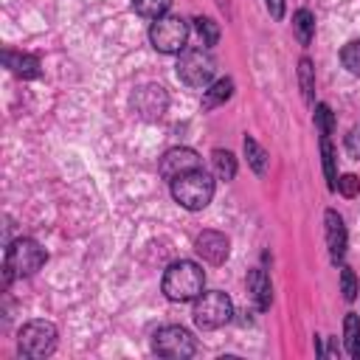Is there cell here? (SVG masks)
<instances>
[{"label":"cell","instance_id":"obj_17","mask_svg":"<svg viewBox=\"0 0 360 360\" xmlns=\"http://www.w3.org/2000/svg\"><path fill=\"white\" fill-rule=\"evenodd\" d=\"M292 28H295V34H298V42H301V45H309L312 31H315V20H312V14H309L307 8H298V11L292 14Z\"/></svg>","mask_w":360,"mask_h":360},{"label":"cell","instance_id":"obj_15","mask_svg":"<svg viewBox=\"0 0 360 360\" xmlns=\"http://www.w3.org/2000/svg\"><path fill=\"white\" fill-rule=\"evenodd\" d=\"M343 343H346V352L354 360H360V318L354 312H349L343 321Z\"/></svg>","mask_w":360,"mask_h":360},{"label":"cell","instance_id":"obj_19","mask_svg":"<svg viewBox=\"0 0 360 360\" xmlns=\"http://www.w3.org/2000/svg\"><path fill=\"white\" fill-rule=\"evenodd\" d=\"M194 31H197L202 48H211V45H217V39H219V28H217V22L208 20V17H197V20H194Z\"/></svg>","mask_w":360,"mask_h":360},{"label":"cell","instance_id":"obj_21","mask_svg":"<svg viewBox=\"0 0 360 360\" xmlns=\"http://www.w3.org/2000/svg\"><path fill=\"white\" fill-rule=\"evenodd\" d=\"M340 62H343V68H346L349 73H357V76H360V39H352V42L343 45Z\"/></svg>","mask_w":360,"mask_h":360},{"label":"cell","instance_id":"obj_4","mask_svg":"<svg viewBox=\"0 0 360 360\" xmlns=\"http://www.w3.org/2000/svg\"><path fill=\"white\" fill-rule=\"evenodd\" d=\"M188 39V22L174 14H163L149 25V42L160 53H180Z\"/></svg>","mask_w":360,"mask_h":360},{"label":"cell","instance_id":"obj_25","mask_svg":"<svg viewBox=\"0 0 360 360\" xmlns=\"http://www.w3.org/2000/svg\"><path fill=\"white\" fill-rule=\"evenodd\" d=\"M346 149H349V155H352V158H357V160H360V127H354V129L346 135Z\"/></svg>","mask_w":360,"mask_h":360},{"label":"cell","instance_id":"obj_22","mask_svg":"<svg viewBox=\"0 0 360 360\" xmlns=\"http://www.w3.org/2000/svg\"><path fill=\"white\" fill-rule=\"evenodd\" d=\"M298 73H301V87H304V98L312 104V65H309V59L304 56L301 59V68H298Z\"/></svg>","mask_w":360,"mask_h":360},{"label":"cell","instance_id":"obj_13","mask_svg":"<svg viewBox=\"0 0 360 360\" xmlns=\"http://www.w3.org/2000/svg\"><path fill=\"white\" fill-rule=\"evenodd\" d=\"M3 62L11 73L22 76V79H37L39 76V59L31 56V53H14V51H6L3 53Z\"/></svg>","mask_w":360,"mask_h":360},{"label":"cell","instance_id":"obj_5","mask_svg":"<svg viewBox=\"0 0 360 360\" xmlns=\"http://www.w3.org/2000/svg\"><path fill=\"white\" fill-rule=\"evenodd\" d=\"M231 315H233V304L222 290L200 292L194 298V323L200 329H219L231 321Z\"/></svg>","mask_w":360,"mask_h":360},{"label":"cell","instance_id":"obj_9","mask_svg":"<svg viewBox=\"0 0 360 360\" xmlns=\"http://www.w3.org/2000/svg\"><path fill=\"white\" fill-rule=\"evenodd\" d=\"M194 169H200V155L188 146H174L160 158V177H166L169 183Z\"/></svg>","mask_w":360,"mask_h":360},{"label":"cell","instance_id":"obj_7","mask_svg":"<svg viewBox=\"0 0 360 360\" xmlns=\"http://www.w3.org/2000/svg\"><path fill=\"white\" fill-rule=\"evenodd\" d=\"M214 73H217V65H214V59H211V53L205 48H191V51L180 53L177 76H180L183 84H188V87H208Z\"/></svg>","mask_w":360,"mask_h":360},{"label":"cell","instance_id":"obj_6","mask_svg":"<svg viewBox=\"0 0 360 360\" xmlns=\"http://www.w3.org/2000/svg\"><path fill=\"white\" fill-rule=\"evenodd\" d=\"M17 346H20L22 357L42 360V357L53 354V349H56V326L51 321H28L20 329Z\"/></svg>","mask_w":360,"mask_h":360},{"label":"cell","instance_id":"obj_16","mask_svg":"<svg viewBox=\"0 0 360 360\" xmlns=\"http://www.w3.org/2000/svg\"><path fill=\"white\" fill-rule=\"evenodd\" d=\"M211 160H214V172H217L219 180H233V174H236V158H233L231 152L214 149Z\"/></svg>","mask_w":360,"mask_h":360},{"label":"cell","instance_id":"obj_10","mask_svg":"<svg viewBox=\"0 0 360 360\" xmlns=\"http://www.w3.org/2000/svg\"><path fill=\"white\" fill-rule=\"evenodd\" d=\"M194 250L208 262V264H222L228 259V250H231V242L225 233L219 231H202L197 239H194Z\"/></svg>","mask_w":360,"mask_h":360},{"label":"cell","instance_id":"obj_8","mask_svg":"<svg viewBox=\"0 0 360 360\" xmlns=\"http://www.w3.org/2000/svg\"><path fill=\"white\" fill-rule=\"evenodd\" d=\"M152 349H155V354H160V357L183 360V357H191V354L197 352V340H194L191 332L183 329V326H163V329L155 332Z\"/></svg>","mask_w":360,"mask_h":360},{"label":"cell","instance_id":"obj_12","mask_svg":"<svg viewBox=\"0 0 360 360\" xmlns=\"http://www.w3.org/2000/svg\"><path fill=\"white\" fill-rule=\"evenodd\" d=\"M248 292H250L256 309H267V307H270V301H273V287H270V278H267L264 270L256 267V270L248 273Z\"/></svg>","mask_w":360,"mask_h":360},{"label":"cell","instance_id":"obj_23","mask_svg":"<svg viewBox=\"0 0 360 360\" xmlns=\"http://www.w3.org/2000/svg\"><path fill=\"white\" fill-rule=\"evenodd\" d=\"M338 191H340L343 197H357V194H360V177H357V174H343V177L338 180Z\"/></svg>","mask_w":360,"mask_h":360},{"label":"cell","instance_id":"obj_2","mask_svg":"<svg viewBox=\"0 0 360 360\" xmlns=\"http://www.w3.org/2000/svg\"><path fill=\"white\" fill-rule=\"evenodd\" d=\"M172 197L188 208V211H200L211 202L214 197V177L202 169H194V172H186L180 174L177 180H172Z\"/></svg>","mask_w":360,"mask_h":360},{"label":"cell","instance_id":"obj_11","mask_svg":"<svg viewBox=\"0 0 360 360\" xmlns=\"http://www.w3.org/2000/svg\"><path fill=\"white\" fill-rule=\"evenodd\" d=\"M323 222H326V245H329V256H332V262L338 264V262L343 259V253H346V225H343V219H340L338 211H326Z\"/></svg>","mask_w":360,"mask_h":360},{"label":"cell","instance_id":"obj_24","mask_svg":"<svg viewBox=\"0 0 360 360\" xmlns=\"http://www.w3.org/2000/svg\"><path fill=\"white\" fill-rule=\"evenodd\" d=\"M340 287H343V298H346V301H354V295H357V281H354V273H352L349 267L340 270Z\"/></svg>","mask_w":360,"mask_h":360},{"label":"cell","instance_id":"obj_14","mask_svg":"<svg viewBox=\"0 0 360 360\" xmlns=\"http://www.w3.org/2000/svg\"><path fill=\"white\" fill-rule=\"evenodd\" d=\"M231 96H233V82H231V79H219V82H214V84L205 90V96H202V110H214V107L225 104Z\"/></svg>","mask_w":360,"mask_h":360},{"label":"cell","instance_id":"obj_3","mask_svg":"<svg viewBox=\"0 0 360 360\" xmlns=\"http://www.w3.org/2000/svg\"><path fill=\"white\" fill-rule=\"evenodd\" d=\"M45 264V248L37 239H14L6 250V278H22V276H34L39 267Z\"/></svg>","mask_w":360,"mask_h":360},{"label":"cell","instance_id":"obj_18","mask_svg":"<svg viewBox=\"0 0 360 360\" xmlns=\"http://www.w3.org/2000/svg\"><path fill=\"white\" fill-rule=\"evenodd\" d=\"M169 6H172V0H132V8H135L141 17H146V20L163 17V14L169 11Z\"/></svg>","mask_w":360,"mask_h":360},{"label":"cell","instance_id":"obj_1","mask_svg":"<svg viewBox=\"0 0 360 360\" xmlns=\"http://www.w3.org/2000/svg\"><path fill=\"white\" fill-rule=\"evenodd\" d=\"M160 287H163L166 298H172V301H194L205 287V273L197 262L180 259L166 267Z\"/></svg>","mask_w":360,"mask_h":360},{"label":"cell","instance_id":"obj_20","mask_svg":"<svg viewBox=\"0 0 360 360\" xmlns=\"http://www.w3.org/2000/svg\"><path fill=\"white\" fill-rule=\"evenodd\" d=\"M245 155H248V163L253 166V172L256 174H264V169H267V152L253 138H245Z\"/></svg>","mask_w":360,"mask_h":360},{"label":"cell","instance_id":"obj_26","mask_svg":"<svg viewBox=\"0 0 360 360\" xmlns=\"http://www.w3.org/2000/svg\"><path fill=\"white\" fill-rule=\"evenodd\" d=\"M267 8H270V14H273L276 20H281V14H284V0H267Z\"/></svg>","mask_w":360,"mask_h":360}]
</instances>
